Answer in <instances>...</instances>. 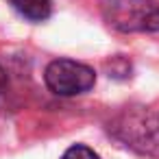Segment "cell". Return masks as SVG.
<instances>
[{"label": "cell", "instance_id": "obj_1", "mask_svg": "<svg viewBox=\"0 0 159 159\" xmlns=\"http://www.w3.org/2000/svg\"><path fill=\"white\" fill-rule=\"evenodd\" d=\"M107 129L126 148L146 157H159V111L139 105L124 107L109 120Z\"/></svg>", "mask_w": 159, "mask_h": 159}, {"label": "cell", "instance_id": "obj_2", "mask_svg": "<svg viewBox=\"0 0 159 159\" xmlns=\"http://www.w3.org/2000/svg\"><path fill=\"white\" fill-rule=\"evenodd\" d=\"M100 13L120 33H159V2L155 0H100Z\"/></svg>", "mask_w": 159, "mask_h": 159}, {"label": "cell", "instance_id": "obj_3", "mask_svg": "<svg viewBox=\"0 0 159 159\" xmlns=\"http://www.w3.org/2000/svg\"><path fill=\"white\" fill-rule=\"evenodd\" d=\"M46 87L57 96H76L85 94L96 85V72L72 59H55L44 72Z\"/></svg>", "mask_w": 159, "mask_h": 159}, {"label": "cell", "instance_id": "obj_4", "mask_svg": "<svg viewBox=\"0 0 159 159\" xmlns=\"http://www.w3.org/2000/svg\"><path fill=\"white\" fill-rule=\"evenodd\" d=\"M13 9L22 13L31 22H44L52 13V2L50 0H9Z\"/></svg>", "mask_w": 159, "mask_h": 159}, {"label": "cell", "instance_id": "obj_5", "mask_svg": "<svg viewBox=\"0 0 159 159\" xmlns=\"http://www.w3.org/2000/svg\"><path fill=\"white\" fill-rule=\"evenodd\" d=\"M61 159H100V157H98V152L92 150L89 146L74 144V146H70V148L61 155Z\"/></svg>", "mask_w": 159, "mask_h": 159}]
</instances>
